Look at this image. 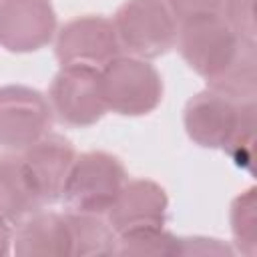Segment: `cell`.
Returning <instances> with one entry per match:
<instances>
[{
	"instance_id": "9c48e42d",
	"label": "cell",
	"mask_w": 257,
	"mask_h": 257,
	"mask_svg": "<svg viewBox=\"0 0 257 257\" xmlns=\"http://www.w3.org/2000/svg\"><path fill=\"white\" fill-rule=\"evenodd\" d=\"M245 104L211 88L197 92L183 110V124L189 139L203 149H225L237 131Z\"/></svg>"
},
{
	"instance_id": "d6986e66",
	"label": "cell",
	"mask_w": 257,
	"mask_h": 257,
	"mask_svg": "<svg viewBox=\"0 0 257 257\" xmlns=\"http://www.w3.org/2000/svg\"><path fill=\"white\" fill-rule=\"evenodd\" d=\"M223 16L241 36L257 40L255 0H223Z\"/></svg>"
},
{
	"instance_id": "6da1fadb",
	"label": "cell",
	"mask_w": 257,
	"mask_h": 257,
	"mask_svg": "<svg viewBox=\"0 0 257 257\" xmlns=\"http://www.w3.org/2000/svg\"><path fill=\"white\" fill-rule=\"evenodd\" d=\"M245 40L247 38L229 24L223 12L199 14L177 22L175 44L185 62L207 82L235 60Z\"/></svg>"
},
{
	"instance_id": "7402d4cb",
	"label": "cell",
	"mask_w": 257,
	"mask_h": 257,
	"mask_svg": "<svg viewBox=\"0 0 257 257\" xmlns=\"http://www.w3.org/2000/svg\"><path fill=\"white\" fill-rule=\"evenodd\" d=\"M12 237H14L12 223L6 221V219L0 215V255L12 253Z\"/></svg>"
},
{
	"instance_id": "7c38bea8",
	"label": "cell",
	"mask_w": 257,
	"mask_h": 257,
	"mask_svg": "<svg viewBox=\"0 0 257 257\" xmlns=\"http://www.w3.org/2000/svg\"><path fill=\"white\" fill-rule=\"evenodd\" d=\"M12 251L22 257L30 255H72L70 229L64 213L36 211L18 223L12 237Z\"/></svg>"
},
{
	"instance_id": "44dd1931",
	"label": "cell",
	"mask_w": 257,
	"mask_h": 257,
	"mask_svg": "<svg viewBox=\"0 0 257 257\" xmlns=\"http://www.w3.org/2000/svg\"><path fill=\"white\" fill-rule=\"evenodd\" d=\"M231 255L233 249L219 239L209 237H179V255Z\"/></svg>"
},
{
	"instance_id": "30bf717a",
	"label": "cell",
	"mask_w": 257,
	"mask_h": 257,
	"mask_svg": "<svg viewBox=\"0 0 257 257\" xmlns=\"http://www.w3.org/2000/svg\"><path fill=\"white\" fill-rule=\"evenodd\" d=\"M76 159V151L62 135L48 133L26 151H22L24 167L32 179V185L42 205H52L62 199L64 183L70 167Z\"/></svg>"
},
{
	"instance_id": "5b68a950",
	"label": "cell",
	"mask_w": 257,
	"mask_h": 257,
	"mask_svg": "<svg viewBox=\"0 0 257 257\" xmlns=\"http://www.w3.org/2000/svg\"><path fill=\"white\" fill-rule=\"evenodd\" d=\"M120 46L139 58H157L177 42V20L165 0H126L114 12Z\"/></svg>"
},
{
	"instance_id": "4fadbf2b",
	"label": "cell",
	"mask_w": 257,
	"mask_h": 257,
	"mask_svg": "<svg viewBox=\"0 0 257 257\" xmlns=\"http://www.w3.org/2000/svg\"><path fill=\"white\" fill-rule=\"evenodd\" d=\"M42 207L22 155L12 151L0 153V215L12 225H18Z\"/></svg>"
},
{
	"instance_id": "7a4b0ae2",
	"label": "cell",
	"mask_w": 257,
	"mask_h": 257,
	"mask_svg": "<svg viewBox=\"0 0 257 257\" xmlns=\"http://www.w3.org/2000/svg\"><path fill=\"white\" fill-rule=\"evenodd\" d=\"M124 183L126 169L116 155L88 151L76 155L60 201L70 211L106 215Z\"/></svg>"
},
{
	"instance_id": "277c9868",
	"label": "cell",
	"mask_w": 257,
	"mask_h": 257,
	"mask_svg": "<svg viewBox=\"0 0 257 257\" xmlns=\"http://www.w3.org/2000/svg\"><path fill=\"white\" fill-rule=\"evenodd\" d=\"M100 70L108 110L122 116H143L161 104L163 78L149 60L118 54Z\"/></svg>"
},
{
	"instance_id": "52a82bcc",
	"label": "cell",
	"mask_w": 257,
	"mask_h": 257,
	"mask_svg": "<svg viewBox=\"0 0 257 257\" xmlns=\"http://www.w3.org/2000/svg\"><path fill=\"white\" fill-rule=\"evenodd\" d=\"M122 46L114 22L106 16L86 14L68 20L54 40V54L64 64H92L102 68L120 54Z\"/></svg>"
},
{
	"instance_id": "8fae6325",
	"label": "cell",
	"mask_w": 257,
	"mask_h": 257,
	"mask_svg": "<svg viewBox=\"0 0 257 257\" xmlns=\"http://www.w3.org/2000/svg\"><path fill=\"white\" fill-rule=\"evenodd\" d=\"M167 213L169 197L159 183L151 179H126L106 217L118 235L137 227H165Z\"/></svg>"
},
{
	"instance_id": "ba28073f",
	"label": "cell",
	"mask_w": 257,
	"mask_h": 257,
	"mask_svg": "<svg viewBox=\"0 0 257 257\" xmlns=\"http://www.w3.org/2000/svg\"><path fill=\"white\" fill-rule=\"evenodd\" d=\"M56 34L50 0H0V46L8 52H34Z\"/></svg>"
},
{
	"instance_id": "ac0fdd59",
	"label": "cell",
	"mask_w": 257,
	"mask_h": 257,
	"mask_svg": "<svg viewBox=\"0 0 257 257\" xmlns=\"http://www.w3.org/2000/svg\"><path fill=\"white\" fill-rule=\"evenodd\" d=\"M253 145H255V100L245 104L237 131L233 133L231 141L223 151L231 157V161L239 169H251Z\"/></svg>"
},
{
	"instance_id": "ffe728a7",
	"label": "cell",
	"mask_w": 257,
	"mask_h": 257,
	"mask_svg": "<svg viewBox=\"0 0 257 257\" xmlns=\"http://www.w3.org/2000/svg\"><path fill=\"white\" fill-rule=\"evenodd\" d=\"M175 20L181 22L199 14H217L223 12V0H165Z\"/></svg>"
},
{
	"instance_id": "2e32d148",
	"label": "cell",
	"mask_w": 257,
	"mask_h": 257,
	"mask_svg": "<svg viewBox=\"0 0 257 257\" xmlns=\"http://www.w3.org/2000/svg\"><path fill=\"white\" fill-rule=\"evenodd\" d=\"M116 255H179V237L165 227H137L118 233Z\"/></svg>"
},
{
	"instance_id": "e0dca14e",
	"label": "cell",
	"mask_w": 257,
	"mask_h": 257,
	"mask_svg": "<svg viewBox=\"0 0 257 257\" xmlns=\"http://www.w3.org/2000/svg\"><path fill=\"white\" fill-rule=\"evenodd\" d=\"M231 233L237 249L245 255H255L257 249V201L255 187L237 195L231 203Z\"/></svg>"
},
{
	"instance_id": "8992f818",
	"label": "cell",
	"mask_w": 257,
	"mask_h": 257,
	"mask_svg": "<svg viewBox=\"0 0 257 257\" xmlns=\"http://www.w3.org/2000/svg\"><path fill=\"white\" fill-rule=\"evenodd\" d=\"M52 108L48 98L36 88L24 84L0 86V147L22 153L52 126Z\"/></svg>"
},
{
	"instance_id": "9a60e30c",
	"label": "cell",
	"mask_w": 257,
	"mask_h": 257,
	"mask_svg": "<svg viewBox=\"0 0 257 257\" xmlns=\"http://www.w3.org/2000/svg\"><path fill=\"white\" fill-rule=\"evenodd\" d=\"M70 229L72 255L90 257V255H116L118 235L110 227L108 219L96 213L66 211L64 213Z\"/></svg>"
},
{
	"instance_id": "5bb4252c",
	"label": "cell",
	"mask_w": 257,
	"mask_h": 257,
	"mask_svg": "<svg viewBox=\"0 0 257 257\" xmlns=\"http://www.w3.org/2000/svg\"><path fill=\"white\" fill-rule=\"evenodd\" d=\"M207 88L235 100L251 102L257 96V40L247 38L235 60L213 80Z\"/></svg>"
},
{
	"instance_id": "3957f363",
	"label": "cell",
	"mask_w": 257,
	"mask_h": 257,
	"mask_svg": "<svg viewBox=\"0 0 257 257\" xmlns=\"http://www.w3.org/2000/svg\"><path fill=\"white\" fill-rule=\"evenodd\" d=\"M48 102L52 114L66 126L96 124L108 110L102 70L92 64H64L52 78Z\"/></svg>"
}]
</instances>
